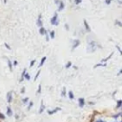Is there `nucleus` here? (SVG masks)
Segmentation results:
<instances>
[{
  "label": "nucleus",
  "instance_id": "f257e3e1",
  "mask_svg": "<svg viewBox=\"0 0 122 122\" xmlns=\"http://www.w3.org/2000/svg\"><path fill=\"white\" fill-rule=\"evenodd\" d=\"M96 49V43L94 41H90L88 44V52H93Z\"/></svg>",
  "mask_w": 122,
  "mask_h": 122
},
{
  "label": "nucleus",
  "instance_id": "f03ea898",
  "mask_svg": "<svg viewBox=\"0 0 122 122\" xmlns=\"http://www.w3.org/2000/svg\"><path fill=\"white\" fill-rule=\"evenodd\" d=\"M51 25H58V16H57V12L54 13V15L51 18Z\"/></svg>",
  "mask_w": 122,
  "mask_h": 122
},
{
  "label": "nucleus",
  "instance_id": "7ed1b4c3",
  "mask_svg": "<svg viewBox=\"0 0 122 122\" xmlns=\"http://www.w3.org/2000/svg\"><path fill=\"white\" fill-rule=\"evenodd\" d=\"M57 5H58V11H61V10H64V8H65V4H64V2H63L62 0L59 1Z\"/></svg>",
  "mask_w": 122,
  "mask_h": 122
},
{
  "label": "nucleus",
  "instance_id": "20e7f679",
  "mask_svg": "<svg viewBox=\"0 0 122 122\" xmlns=\"http://www.w3.org/2000/svg\"><path fill=\"white\" fill-rule=\"evenodd\" d=\"M36 24H37V26L40 28V27H43V23H42V15L41 14H39V16H38V18H37V21H36Z\"/></svg>",
  "mask_w": 122,
  "mask_h": 122
},
{
  "label": "nucleus",
  "instance_id": "39448f33",
  "mask_svg": "<svg viewBox=\"0 0 122 122\" xmlns=\"http://www.w3.org/2000/svg\"><path fill=\"white\" fill-rule=\"evenodd\" d=\"M7 100H8V103H10L12 101V92H9L7 93Z\"/></svg>",
  "mask_w": 122,
  "mask_h": 122
},
{
  "label": "nucleus",
  "instance_id": "423d86ee",
  "mask_svg": "<svg viewBox=\"0 0 122 122\" xmlns=\"http://www.w3.org/2000/svg\"><path fill=\"white\" fill-rule=\"evenodd\" d=\"M79 44H80V41H79L78 39H76V40H73V43H72L71 49H72V50H74L76 47H78V46H79Z\"/></svg>",
  "mask_w": 122,
  "mask_h": 122
},
{
  "label": "nucleus",
  "instance_id": "0eeeda50",
  "mask_svg": "<svg viewBox=\"0 0 122 122\" xmlns=\"http://www.w3.org/2000/svg\"><path fill=\"white\" fill-rule=\"evenodd\" d=\"M58 111H61V109H60V108H55V109H53V110H50V111H48V114L51 115V114L57 112Z\"/></svg>",
  "mask_w": 122,
  "mask_h": 122
},
{
  "label": "nucleus",
  "instance_id": "6e6552de",
  "mask_svg": "<svg viewBox=\"0 0 122 122\" xmlns=\"http://www.w3.org/2000/svg\"><path fill=\"white\" fill-rule=\"evenodd\" d=\"M78 102H79V107H80V108H83L84 105H85V100H84V98H79V99H78Z\"/></svg>",
  "mask_w": 122,
  "mask_h": 122
},
{
  "label": "nucleus",
  "instance_id": "1a4fd4ad",
  "mask_svg": "<svg viewBox=\"0 0 122 122\" xmlns=\"http://www.w3.org/2000/svg\"><path fill=\"white\" fill-rule=\"evenodd\" d=\"M46 32H47V30H46V29H45L44 27H40V28H39V33H40V34L45 35Z\"/></svg>",
  "mask_w": 122,
  "mask_h": 122
},
{
  "label": "nucleus",
  "instance_id": "9d476101",
  "mask_svg": "<svg viewBox=\"0 0 122 122\" xmlns=\"http://www.w3.org/2000/svg\"><path fill=\"white\" fill-rule=\"evenodd\" d=\"M83 22H84V25H85V29H86V30L90 32V31H91V29H90V27H89V24H88V22H87L86 20H84Z\"/></svg>",
  "mask_w": 122,
  "mask_h": 122
},
{
  "label": "nucleus",
  "instance_id": "9b49d317",
  "mask_svg": "<svg viewBox=\"0 0 122 122\" xmlns=\"http://www.w3.org/2000/svg\"><path fill=\"white\" fill-rule=\"evenodd\" d=\"M7 114H8V116H11L12 115V111H11L10 107H7Z\"/></svg>",
  "mask_w": 122,
  "mask_h": 122
},
{
  "label": "nucleus",
  "instance_id": "f8f14e48",
  "mask_svg": "<svg viewBox=\"0 0 122 122\" xmlns=\"http://www.w3.org/2000/svg\"><path fill=\"white\" fill-rule=\"evenodd\" d=\"M45 110V106L43 104V101H41V106H40V110H39V113H42Z\"/></svg>",
  "mask_w": 122,
  "mask_h": 122
},
{
  "label": "nucleus",
  "instance_id": "ddd939ff",
  "mask_svg": "<svg viewBox=\"0 0 122 122\" xmlns=\"http://www.w3.org/2000/svg\"><path fill=\"white\" fill-rule=\"evenodd\" d=\"M68 95H69V97H70V99H73V98H74V95H73V92H72L71 91H69V92H68Z\"/></svg>",
  "mask_w": 122,
  "mask_h": 122
},
{
  "label": "nucleus",
  "instance_id": "4468645a",
  "mask_svg": "<svg viewBox=\"0 0 122 122\" xmlns=\"http://www.w3.org/2000/svg\"><path fill=\"white\" fill-rule=\"evenodd\" d=\"M46 59H47V57H46V56H44V57L41 59V61H40V64H39V67H42V66H43V64H44V62L46 61Z\"/></svg>",
  "mask_w": 122,
  "mask_h": 122
},
{
  "label": "nucleus",
  "instance_id": "2eb2a0df",
  "mask_svg": "<svg viewBox=\"0 0 122 122\" xmlns=\"http://www.w3.org/2000/svg\"><path fill=\"white\" fill-rule=\"evenodd\" d=\"M121 105H122V100H118V101H117V105H116V108H117V109H119V108L121 107Z\"/></svg>",
  "mask_w": 122,
  "mask_h": 122
},
{
  "label": "nucleus",
  "instance_id": "dca6fc26",
  "mask_svg": "<svg viewBox=\"0 0 122 122\" xmlns=\"http://www.w3.org/2000/svg\"><path fill=\"white\" fill-rule=\"evenodd\" d=\"M54 34H55L54 30H51V31L50 32V37H51V38H54V36H55Z\"/></svg>",
  "mask_w": 122,
  "mask_h": 122
},
{
  "label": "nucleus",
  "instance_id": "f3484780",
  "mask_svg": "<svg viewBox=\"0 0 122 122\" xmlns=\"http://www.w3.org/2000/svg\"><path fill=\"white\" fill-rule=\"evenodd\" d=\"M24 78H26L27 80H30V74H29V73H27V72H26V73H25V75H24Z\"/></svg>",
  "mask_w": 122,
  "mask_h": 122
},
{
  "label": "nucleus",
  "instance_id": "a211bd4d",
  "mask_svg": "<svg viewBox=\"0 0 122 122\" xmlns=\"http://www.w3.org/2000/svg\"><path fill=\"white\" fill-rule=\"evenodd\" d=\"M33 106V102L32 101H30V102H29V106H28V110H30V108Z\"/></svg>",
  "mask_w": 122,
  "mask_h": 122
},
{
  "label": "nucleus",
  "instance_id": "6ab92c4d",
  "mask_svg": "<svg viewBox=\"0 0 122 122\" xmlns=\"http://www.w3.org/2000/svg\"><path fill=\"white\" fill-rule=\"evenodd\" d=\"M61 94H62V96H66V88H63Z\"/></svg>",
  "mask_w": 122,
  "mask_h": 122
},
{
  "label": "nucleus",
  "instance_id": "aec40b11",
  "mask_svg": "<svg viewBox=\"0 0 122 122\" xmlns=\"http://www.w3.org/2000/svg\"><path fill=\"white\" fill-rule=\"evenodd\" d=\"M8 65H9V68H10V70L11 71V70H12V66H11V62H10V60H8Z\"/></svg>",
  "mask_w": 122,
  "mask_h": 122
},
{
  "label": "nucleus",
  "instance_id": "412c9836",
  "mask_svg": "<svg viewBox=\"0 0 122 122\" xmlns=\"http://www.w3.org/2000/svg\"><path fill=\"white\" fill-rule=\"evenodd\" d=\"M81 2H82V0H74V4H76V5L81 4Z\"/></svg>",
  "mask_w": 122,
  "mask_h": 122
},
{
  "label": "nucleus",
  "instance_id": "4be33fe9",
  "mask_svg": "<svg viewBox=\"0 0 122 122\" xmlns=\"http://www.w3.org/2000/svg\"><path fill=\"white\" fill-rule=\"evenodd\" d=\"M35 62H36V61H35V59H33V60L30 62V67H32V66L34 65V63H35Z\"/></svg>",
  "mask_w": 122,
  "mask_h": 122
},
{
  "label": "nucleus",
  "instance_id": "5701e85b",
  "mask_svg": "<svg viewBox=\"0 0 122 122\" xmlns=\"http://www.w3.org/2000/svg\"><path fill=\"white\" fill-rule=\"evenodd\" d=\"M71 66V62H68V63L66 64V66H65V67H66V68H70Z\"/></svg>",
  "mask_w": 122,
  "mask_h": 122
},
{
  "label": "nucleus",
  "instance_id": "b1692460",
  "mask_svg": "<svg viewBox=\"0 0 122 122\" xmlns=\"http://www.w3.org/2000/svg\"><path fill=\"white\" fill-rule=\"evenodd\" d=\"M39 74H40V71H38V72L35 74V76H34V80H36V79H37V77L39 76Z\"/></svg>",
  "mask_w": 122,
  "mask_h": 122
},
{
  "label": "nucleus",
  "instance_id": "393cba45",
  "mask_svg": "<svg viewBox=\"0 0 122 122\" xmlns=\"http://www.w3.org/2000/svg\"><path fill=\"white\" fill-rule=\"evenodd\" d=\"M22 101H23V104H27V102L29 101V98H24Z\"/></svg>",
  "mask_w": 122,
  "mask_h": 122
},
{
  "label": "nucleus",
  "instance_id": "a878e982",
  "mask_svg": "<svg viewBox=\"0 0 122 122\" xmlns=\"http://www.w3.org/2000/svg\"><path fill=\"white\" fill-rule=\"evenodd\" d=\"M111 2H112V0H105V3H106L107 5H110Z\"/></svg>",
  "mask_w": 122,
  "mask_h": 122
},
{
  "label": "nucleus",
  "instance_id": "bb28decb",
  "mask_svg": "<svg viewBox=\"0 0 122 122\" xmlns=\"http://www.w3.org/2000/svg\"><path fill=\"white\" fill-rule=\"evenodd\" d=\"M0 119H5V115L2 114V113H0Z\"/></svg>",
  "mask_w": 122,
  "mask_h": 122
},
{
  "label": "nucleus",
  "instance_id": "cd10ccee",
  "mask_svg": "<svg viewBox=\"0 0 122 122\" xmlns=\"http://www.w3.org/2000/svg\"><path fill=\"white\" fill-rule=\"evenodd\" d=\"M115 23H116V24H117V25H118L119 27H121V26H122V24H121V23H120L119 21H115Z\"/></svg>",
  "mask_w": 122,
  "mask_h": 122
},
{
  "label": "nucleus",
  "instance_id": "c85d7f7f",
  "mask_svg": "<svg viewBox=\"0 0 122 122\" xmlns=\"http://www.w3.org/2000/svg\"><path fill=\"white\" fill-rule=\"evenodd\" d=\"M65 29H66V30H69V29H70V28H69V26H68V24H67V23H66V24H65Z\"/></svg>",
  "mask_w": 122,
  "mask_h": 122
},
{
  "label": "nucleus",
  "instance_id": "c756f323",
  "mask_svg": "<svg viewBox=\"0 0 122 122\" xmlns=\"http://www.w3.org/2000/svg\"><path fill=\"white\" fill-rule=\"evenodd\" d=\"M4 45H5V47H6V48H8V49H9V50H10V46H9V45H8V44H7V43H5V44H4Z\"/></svg>",
  "mask_w": 122,
  "mask_h": 122
},
{
  "label": "nucleus",
  "instance_id": "7c9ffc66",
  "mask_svg": "<svg viewBox=\"0 0 122 122\" xmlns=\"http://www.w3.org/2000/svg\"><path fill=\"white\" fill-rule=\"evenodd\" d=\"M41 92V85H39V87H38V91H37V93H39Z\"/></svg>",
  "mask_w": 122,
  "mask_h": 122
},
{
  "label": "nucleus",
  "instance_id": "2f4dec72",
  "mask_svg": "<svg viewBox=\"0 0 122 122\" xmlns=\"http://www.w3.org/2000/svg\"><path fill=\"white\" fill-rule=\"evenodd\" d=\"M116 48H117V50H118V51H119V53H122V51H121V50H120V48H119L118 46H116Z\"/></svg>",
  "mask_w": 122,
  "mask_h": 122
},
{
  "label": "nucleus",
  "instance_id": "473e14b6",
  "mask_svg": "<svg viewBox=\"0 0 122 122\" xmlns=\"http://www.w3.org/2000/svg\"><path fill=\"white\" fill-rule=\"evenodd\" d=\"M13 66H17V61H13Z\"/></svg>",
  "mask_w": 122,
  "mask_h": 122
},
{
  "label": "nucleus",
  "instance_id": "72a5a7b5",
  "mask_svg": "<svg viewBox=\"0 0 122 122\" xmlns=\"http://www.w3.org/2000/svg\"><path fill=\"white\" fill-rule=\"evenodd\" d=\"M21 92H22V93H23V92H25V89H24V88H23V89H21Z\"/></svg>",
  "mask_w": 122,
  "mask_h": 122
},
{
  "label": "nucleus",
  "instance_id": "f704fd0d",
  "mask_svg": "<svg viewBox=\"0 0 122 122\" xmlns=\"http://www.w3.org/2000/svg\"><path fill=\"white\" fill-rule=\"evenodd\" d=\"M119 115H120V113H118V114H116V115H114V116H113V117H114V118H116V117H118V116H119Z\"/></svg>",
  "mask_w": 122,
  "mask_h": 122
},
{
  "label": "nucleus",
  "instance_id": "c9c22d12",
  "mask_svg": "<svg viewBox=\"0 0 122 122\" xmlns=\"http://www.w3.org/2000/svg\"><path fill=\"white\" fill-rule=\"evenodd\" d=\"M96 122H104V121H103V120H101V119H99V120H97Z\"/></svg>",
  "mask_w": 122,
  "mask_h": 122
}]
</instances>
